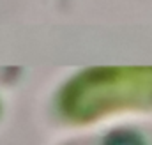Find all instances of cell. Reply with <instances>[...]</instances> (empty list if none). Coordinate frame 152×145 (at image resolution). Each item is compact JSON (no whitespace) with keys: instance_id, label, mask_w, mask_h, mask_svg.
Masks as SVG:
<instances>
[{"instance_id":"1","label":"cell","mask_w":152,"mask_h":145,"mask_svg":"<svg viewBox=\"0 0 152 145\" xmlns=\"http://www.w3.org/2000/svg\"><path fill=\"white\" fill-rule=\"evenodd\" d=\"M60 113L90 122L122 110L152 108V67H92L73 76L60 90Z\"/></svg>"},{"instance_id":"2","label":"cell","mask_w":152,"mask_h":145,"mask_svg":"<svg viewBox=\"0 0 152 145\" xmlns=\"http://www.w3.org/2000/svg\"><path fill=\"white\" fill-rule=\"evenodd\" d=\"M103 145H147L143 136L138 135L136 131H113L110 133L104 140H103Z\"/></svg>"}]
</instances>
